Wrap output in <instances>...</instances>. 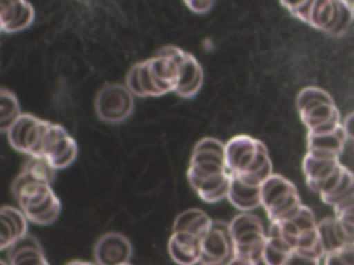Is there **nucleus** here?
Wrapping results in <instances>:
<instances>
[{
  "label": "nucleus",
  "mask_w": 354,
  "mask_h": 265,
  "mask_svg": "<svg viewBox=\"0 0 354 265\" xmlns=\"http://www.w3.org/2000/svg\"><path fill=\"white\" fill-rule=\"evenodd\" d=\"M66 265H97V264L87 262V261H72V262H68Z\"/></svg>",
  "instance_id": "32"
},
{
  "label": "nucleus",
  "mask_w": 354,
  "mask_h": 265,
  "mask_svg": "<svg viewBox=\"0 0 354 265\" xmlns=\"http://www.w3.org/2000/svg\"><path fill=\"white\" fill-rule=\"evenodd\" d=\"M10 265H50L39 240L29 233L8 247Z\"/></svg>",
  "instance_id": "14"
},
{
  "label": "nucleus",
  "mask_w": 354,
  "mask_h": 265,
  "mask_svg": "<svg viewBox=\"0 0 354 265\" xmlns=\"http://www.w3.org/2000/svg\"><path fill=\"white\" fill-rule=\"evenodd\" d=\"M318 235H319V242L325 254L336 251L346 244H350L348 237L340 221L336 217L326 218L318 222Z\"/></svg>",
  "instance_id": "22"
},
{
  "label": "nucleus",
  "mask_w": 354,
  "mask_h": 265,
  "mask_svg": "<svg viewBox=\"0 0 354 265\" xmlns=\"http://www.w3.org/2000/svg\"><path fill=\"white\" fill-rule=\"evenodd\" d=\"M57 170L44 159L37 156H28V160L24 168L19 171V175L32 179L36 182H43L51 185L55 179Z\"/></svg>",
  "instance_id": "25"
},
{
  "label": "nucleus",
  "mask_w": 354,
  "mask_h": 265,
  "mask_svg": "<svg viewBox=\"0 0 354 265\" xmlns=\"http://www.w3.org/2000/svg\"><path fill=\"white\" fill-rule=\"evenodd\" d=\"M12 195L28 221L37 225H50L61 214V202L51 185L26 179L19 174L12 182Z\"/></svg>",
  "instance_id": "3"
},
{
  "label": "nucleus",
  "mask_w": 354,
  "mask_h": 265,
  "mask_svg": "<svg viewBox=\"0 0 354 265\" xmlns=\"http://www.w3.org/2000/svg\"><path fill=\"white\" fill-rule=\"evenodd\" d=\"M51 121L41 120L35 115L22 113L7 131L8 142L14 149L28 156L40 157L43 142Z\"/></svg>",
  "instance_id": "7"
},
{
  "label": "nucleus",
  "mask_w": 354,
  "mask_h": 265,
  "mask_svg": "<svg viewBox=\"0 0 354 265\" xmlns=\"http://www.w3.org/2000/svg\"><path fill=\"white\" fill-rule=\"evenodd\" d=\"M216 0H184V3L187 4V7L196 14H203L207 12Z\"/></svg>",
  "instance_id": "29"
},
{
  "label": "nucleus",
  "mask_w": 354,
  "mask_h": 265,
  "mask_svg": "<svg viewBox=\"0 0 354 265\" xmlns=\"http://www.w3.org/2000/svg\"><path fill=\"white\" fill-rule=\"evenodd\" d=\"M21 115L17 95L7 88H0V132H7Z\"/></svg>",
  "instance_id": "26"
},
{
  "label": "nucleus",
  "mask_w": 354,
  "mask_h": 265,
  "mask_svg": "<svg viewBox=\"0 0 354 265\" xmlns=\"http://www.w3.org/2000/svg\"><path fill=\"white\" fill-rule=\"evenodd\" d=\"M170 258L177 265H196L201 264V239L184 233L173 232L167 243Z\"/></svg>",
  "instance_id": "15"
},
{
  "label": "nucleus",
  "mask_w": 354,
  "mask_h": 265,
  "mask_svg": "<svg viewBox=\"0 0 354 265\" xmlns=\"http://www.w3.org/2000/svg\"><path fill=\"white\" fill-rule=\"evenodd\" d=\"M234 257V243L230 225L213 221L201 239V265H225Z\"/></svg>",
  "instance_id": "9"
},
{
  "label": "nucleus",
  "mask_w": 354,
  "mask_h": 265,
  "mask_svg": "<svg viewBox=\"0 0 354 265\" xmlns=\"http://www.w3.org/2000/svg\"><path fill=\"white\" fill-rule=\"evenodd\" d=\"M35 19V10L28 0H0V21L3 33L26 29Z\"/></svg>",
  "instance_id": "13"
},
{
  "label": "nucleus",
  "mask_w": 354,
  "mask_h": 265,
  "mask_svg": "<svg viewBox=\"0 0 354 265\" xmlns=\"http://www.w3.org/2000/svg\"><path fill=\"white\" fill-rule=\"evenodd\" d=\"M234 243V255L256 262L266 246L267 235L261 221L249 213H242L228 224Z\"/></svg>",
  "instance_id": "6"
},
{
  "label": "nucleus",
  "mask_w": 354,
  "mask_h": 265,
  "mask_svg": "<svg viewBox=\"0 0 354 265\" xmlns=\"http://www.w3.org/2000/svg\"><path fill=\"white\" fill-rule=\"evenodd\" d=\"M261 206L271 222L292 218L301 208L295 185L282 175L271 174L261 185Z\"/></svg>",
  "instance_id": "5"
},
{
  "label": "nucleus",
  "mask_w": 354,
  "mask_h": 265,
  "mask_svg": "<svg viewBox=\"0 0 354 265\" xmlns=\"http://www.w3.org/2000/svg\"><path fill=\"white\" fill-rule=\"evenodd\" d=\"M0 265H10V264H7V262H4L3 259H0Z\"/></svg>",
  "instance_id": "34"
},
{
  "label": "nucleus",
  "mask_w": 354,
  "mask_h": 265,
  "mask_svg": "<svg viewBox=\"0 0 354 265\" xmlns=\"http://www.w3.org/2000/svg\"><path fill=\"white\" fill-rule=\"evenodd\" d=\"M325 265H354V243L325 254Z\"/></svg>",
  "instance_id": "27"
},
{
  "label": "nucleus",
  "mask_w": 354,
  "mask_h": 265,
  "mask_svg": "<svg viewBox=\"0 0 354 265\" xmlns=\"http://www.w3.org/2000/svg\"><path fill=\"white\" fill-rule=\"evenodd\" d=\"M225 265H254V262L250 261V259H248V258L234 255Z\"/></svg>",
  "instance_id": "31"
},
{
  "label": "nucleus",
  "mask_w": 354,
  "mask_h": 265,
  "mask_svg": "<svg viewBox=\"0 0 354 265\" xmlns=\"http://www.w3.org/2000/svg\"><path fill=\"white\" fill-rule=\"evenodd\" d=\"M347 141V135L344 132L343 126L332 132L325 134H311L308 132L307 137V150L317 152L324 155L339 156L343 150V146Z\"/></svg>",
  "instance_id": "20"
},
{
  "label": "nucleus",
  "mask_w": 354,
  "mask_h": 265,
  "mask_svg": "<svg viewBox=\"0 0 354 265\" xmlns=\"http://www.w3.org/2000/svg\"><path fill=\"white\" fill-rule=\"evenodd\" d=\"M212 222L213 219H210V217L205 211L199 208H189L177 215V218L173 222L171 230L189 233L202 239L209 230Z\"/></svg>",
  "instance_id": "19"
},
{
  "label": "nucleus",
  "mask_w": 354,
  "mask_h": 265,
  "mask_svg": "<svg viewBox=\"0 0 354 265\" xmlns=\"http://www.w3.org/2000/svg\"><path fill=\"white\" fill-rule=\"evenodd\" d=\"M227 199L232 206L243 213L254 210L261 206V186L249 185L241 178L231 175Z\"/></svg>",
  "instance_id": "17"
},
{
  "label": "nucleus",
  "mask_w": 354,
  "mask_h": 265,
  "mask_svg": "<svg viewBox=\"0 0 354 265\" xmlns=\"http://www.w3.org/2000/svg\"><path fill=\"white\" fill-rule=\"evenodd\" d=\"M343 128H344V132L347 135V138L350 139H354V113L348 115L346 117V120L342 123Z\"/></svg>",
  "instance_id": "30"
},
{
  "label": "nucleus",
  "mask_w": 354,
  "mask_h": 265,
  "mask_svg": "<svg viewBox=\"0 0 354 265\" xmlns=\"http://www.w3.org/2000/svg\"><path fill=\"white\" fill-rule=\"evenodd\" d=\"M131 254L130 240L116 232L102 235L94 246V261L97 265H123L130 261Z\"/></svg>",
  "instance_id": "11"
},
{
  "label": "nucleus",
  "mask_w": 354,
  "mask_h": 265,
  "mask_svg": "<svg viewBox=\"0 0 354 265\" xmlns=\"http://www.w3.org/2000/svg\"><path fill=\"white\" fill-rule=\"evenodd\" d=\"M28 233V218L22 210L12 206L0 207V250L8 248Z\"/></svg>",
  "instance_id": "16"
},
{
  "label": "nucleus",
  "mask_w": 354,
  "mask_h": 265,
  "mask_svg": "<svg viewBox=\"0 0 354 265\" xmlns=\"http://www.w3.org/2000/svg\"><path fill=\"white\" fill-rule=\"evenodd\" d=\"M0 33H3V25H1V21H0Z\"/></svg>",
  "instance_id": "35"
},
{
  "label": "nucleus",
  "mask_w": 354,
  "mask_h": 265,
  "mask_svg": "<svg viewBox=\"0 0 354 265\" xmlns=\"http://www.w3.org/2000/svg\"><path fill=\"white\" fill-rule=\"evenodd\" d=\"M77 157V144L76 141L69 135V132L66 131V134H64L62 137H59L53 145L51 148L47 150L44 159L58 171L62 168H66L68 166H71Z\"/></svg>",
  "instance_id": "21"
},
{
  "label": "nucleus",
  "mask_w": 354,
  "mask_h": 265,
  "mask_svg": "<svg viewBox=\"0 0 354 265\" xmlns=\"http://www.w3.org/2000/svg\"><path fill=\"white\" fill-rule=\"evenodd\" d=\"M126 87L130 90V92L140 98L147 97H159L158 90L152 84L145 62H138L130 68V70L126 75Z\"/></svg>",
  "instance_id": "24"
},
{
  "label": "nucleus",
  "mask_w": 354,
  "mask_h": 265,
  "mask_svg": "<svg viewBox=\"0 0 354 265\" xmlns=\"http://www.w3.org/2000/svg\"><path fill=\"white\" fill-rule=\"evenodd\" d=\"M340 15L339 0H314L307 23L328 35L333 32Z\"/></svg>",
  "instance_id": "18"
},
{
  "label": "nucleus",
  "mask_w": 354,
  "mask_h": 265,
  "mask_svg": "<svg viewBox=\"0 0 354 265\" xmlns=\"http://www.w3.org/2000/svg\"><path fill=\"white\" fill-rule=\"evenodd\" d=\"M123 265H130V264H129V262H127V264H123Z\"/></svg>",
  "instance_id": "36"
},
{
  "label": "nucleus",
  "mask_w": 354,
  "mask_h": 265,
  "mask_svg": "<svg viewBox=\"0 0 354 265\" xmlns=\"http://www.w3.org/2000/svg\"><path fill=\"white\" fill-rule=\"evenodd\" d=\"M293 248L275 232L270 230L260 258L254 265H283Z\"/></svg>",
  "instance_id": "23"
},
{
  "label": "nucleus",
  "mask_w": 354,
  "mask_h": 265,
  "mask_svg": "<svg viewBox=\"0 0 354 265\" xmlns=\"http://www.w3.org/2000/svg\"><path fill=\"white\" fill-rule=\"evenodd\" d=\"M343 1H344V3H346L348 7H350V6L353 4V1H354V0H343Z\"/></svg>",
  "instance_id": "33"
},
{
  "label": "nucleus",
  "mask_w": 354,
  "mask_h": 265,
  "mask_svg": "<svg viewBox=\"0 0 354 265\" xmlns=\"http://www.w3.org/2000/svg\"><path fill=\"white\" fill-rule=\"evenodd\" d=\"M180 50L181 48L176 46H166L160 48L156 55L144 61L148 76L158 90L159 97L174 91Z\"/></svg>",
  "instance_id": "10"
},
{
  "label": "nucleus",
  "mask_w": 354,
  "mask_h": 265,
  "mask_svg": "<svg viewBox=\"0 0 354 265\" xmlns=\"http://www.w3.org/2000/svg\"><path fill=\"white\" fill-rule=\"evenodd\" d=\"M297 109L311 134L332 132L342 126L340 113L332 97L322 88H303L297 95Z\"/></svg>",
  "instance_id": "4"
},
{
  "label": "nucleus",
  "mask_w": 354,
  "mask_h": 265,
  "mask_svg": "<svg viewBox=\"0 0 354 265\" xmlns=\"http://www.w3.org/2000/svg\"><path fill=\"white\" fill-rule=\"evenodd\" d=\"M225 164L231 175L254 186L272 174L266 145L249 135H236L225 144Z\"/></svg>",
  "instance_id": "2"
},
{
  "label": "nucleus",
  "mask_w": 354,
  "mask_h": 265,
  "mask_svg": "<svg viewBox=\"0 0 354 265\" xmlns=\"http://www.w3.org/2000/svg\"><path fill=\"white\" fill-rule=\"evenodd\" d=\"M281 3L290 11V14L307 23L314 0H281Z\"/></svg>",
  "instance_id": "28"
},
{
  "label": "nucleus",
  "mask_w": 354,
  "mask_h": 265,
  "mask_svg": "<svg viewBox=\"0 0 354 265\" xmlns=\"http://www.w3.org/2000/svg\"><path fill=\"white\" fill-rule=\"evenodd\" d=\"M187 177L189 185L206 203H216L228 195L231 174L225 164V144L206 137L196 142Z\"/></svg>",
  "instance_id": "1"
},
{
  "label": "nucleus",
  "mask_w": 354,
  "mask_h": 265,
  "mask_svg": "<svg viewBox=\"0 0 354 265\" xmlns=\"http://www.w3.org/2000/svg\"><path fill=\"white\" fill-rule=\"evenodd\" d=\"M97 116L111 124H118L124 121L134 110V95L130 90L118 83H111L104 86L94 102Z\"/></svg>",
  "instance_id": "8"
},
{
  "label": "nucleus",
  "mask_w": 354,
  "mask_h": 265,
  "mask_svg": "<svg viewBox=\"0 0 354 265\" xmlns=\"http://www.w3.org/2000/svg\"><path fill=\"white\" fill-rule=\"evenodd\" d=\"M203 84V69L198 59L180 50L177 58V77L174 84V91L181 98L195 97Z\"/></svg>",
  "instance_id": "12"
}]
</instances>
